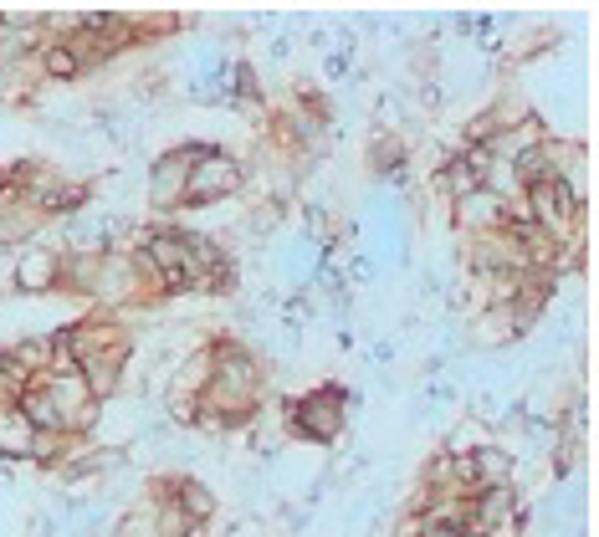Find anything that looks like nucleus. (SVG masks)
<instances>
[{
    "mask_svg": "<svg viewBox=\"0 0 599 537\" xmlns=\"http://www.w3.org/2000/svg\"><path fill=\"white\" fill-rule=\"evenodd\" d=\"M77 62H72V52H52V72H72Z\"/></svg>",
    "mask_w": 599,
    "mask_h": 537,
    "instance_id": "3",
    "label": "nucleus"
},
{
    "mask_svg": "<svg viewBox=\"0 0 599 537\" xmlns=\"http://www.w3.org/2000/svg\"><path fill=\"white\" fill-rule=\"evenodd\" d=\"M236 164L231 159H221V154H210V159H200V164H190V185H185V195L190 200H216V195H226V190H236Z\"/></svg>",
    "mask_w": 599,
    "mask_h": 537,
    "instance_id": "1",
    "label": "nucleus"
},
{
    "mask_svg": "<svg viewBox=\"0 0 599 537\" xmlns=\"http://www.w3.org/2000/svg\"><path fill=\"white\" fill-rule=\"evenodd\" d=\"M185 185H190V154L169 159V164L154 174V200H159V205H175V200L185 195Z\"/></svg>",
    "mask_w": 599,
    "mask_h": 537,
    "instance_id": "2",
    "label": "nucleus"
}]
</instances>
